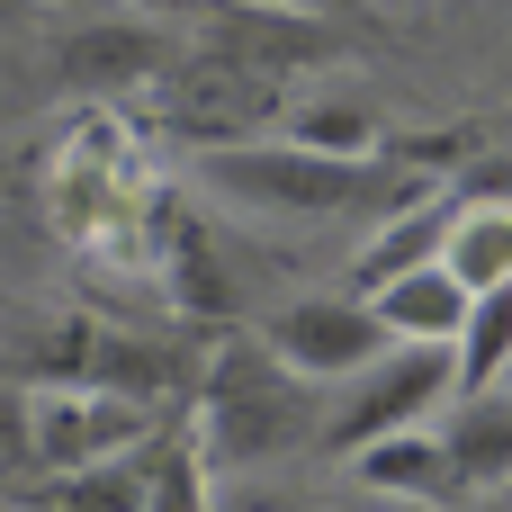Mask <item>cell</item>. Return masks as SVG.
<instances>
[{"mask_svg": "<svg viewBox=\"0 0 512 512\" xmlns=\"http://www.w3.org/2000/svg\"><path fill=\"white\" fill-rule=\"evenodd\" d=\"M512 369V288L468 297V324L450 342V396H495Z\"/></svg>", "mask_w": 512, "mask_h": 512, "instance_id": "4fadbf2b", "label": "cell"}, {"mask_svg": "<svg viewBox=\"0 0 512 512\" xmlns=\"http://www.w3.org/2000/svg\"><path fill=\"white\" fill-rule=\"evenodd\" d=\"M27 9H72V18H90V9H108V0H27Z\"/></svg>", "mask_w": 512, "mask_h": 512, "instance_id": "7402d4cb", "label": "cell"}, {"mask_svg": "<svg viewBox=\"0 0 512 512\" xmlns=\"http://www.w3.org/2000/svg\"><path fill=\"white\" fill-rule=\"evenodd\" d=\"M9 36H18V27H0V81H9V72H18V54H9Z\"/></svg>", "mask_w": 512, "mask_h": 512, "instance_id": "603a6c76", "label": "cell"}, {"mask_svg": "<svg viewBox=\"0 0 512 512\" xmlns=\"http://www.w3.org/2000/svg\"><path fill=\"white\" fill-rule=\"evenodd\" d=\"M270 9H306V18H333V27H351V36H369V0H270Z\"/></svg>", "mask_w": 512, "mask_h": 512, "instance_id": "ac0fdd59", "label": "cell"}, {"mask_svg": "<svg viewBox=\"0 0 512 512\" xmlns=\"http://www.w3.org/2000/svg\"><path fill=\"white\" fill-rule=\"evenodd\" d=\"M198 180L252 216H279V225H324V216H351L369 198L405 207L423 198L414 171L396 162H324V153H297V144H225V153H198Z\"/></svg>", "mask_w": 512, "mask_h": 512, "instance_id": "7a4b0ae2", "label": "cell"}, {"mask_svg": "<svg viewBox=\"0 0 512 512\" xmlns=\"http://www.w3.org/2000/svg\"><path fill=\"white\" fill-rule=\"evenodd\" d=\"M441 396H450V351H387L378 369H360V378L342 387V405L315 423V441H324V450H342V459H360L369 441H387V432L423 423Z\"/></svg>", "mask_w": 512, "mask_h": 512, "instance_id": "8992f818", "label": "cell"}, {"mask_svg": "<svg viewBox=\"0 0 512 512\" xmlns=\"http://www.w3.org/2000/svg\"><path fill=\"white\" fill-rule=\"evenodd\" d=\"M360 306L387 324V342H396V351H450V342H459V324H468V288H459L441 261L396 270V279H387V288H369Z\"/></svg>", "mask_w": 512, "mask_h": 512, "instance_id": "30bf717a", "label": "cell"}, {"mask_svg": "<svg viewBox=\"0 0 512 512\" xmlns=\"http://www.w3.org/2000/svg\"><path fill=\"white\" fill-rule=\"evenodd\" d=\"M459 512H512V504H504V495H477V504H459Z\"/></svg>", "mask_w": 512, "mask_h": 512, "instance_id": "cb8c5ba5", "label": "cell"}, {"mask_svg": "<svg viewBox=\"0 0 512 512\" xmlns=\"http://www.w3.org/2000/svg\"><path fill=\"white\" fill-rule=\"evenodd\" d=\"M216 512H288V504L261 495V486H216Z\"/></svg>", "mask_w": 512, "mask_h": 512, "instance_id": "ffe728a7", "label": "cell"}, {"mask_svg": "<svg viewBox=\"0 0 512 512\" xmlns=\"http://www.w3.org/2000/svg\"><path fill=\"white\" fill-rule=\"evenodd\" d=\"M351 477H360V495H378V504H459V477H450V450H441V432L432 423H405V432H387V441H369L360 459H351Z\"/></svg>", "mask_w": 512, "mask_h": 512, "instance_id": "8fae6325", "label": "cell"}, {"mask_svg": "<svg viewBox=\"0 0 512 512\" xmlns=\"http://www.w3.org/2000/svg\"><path fill=\"white\" fill-rule=\"evenodd\" d=\"M153 108H162V126L189 135L198 153H225V144H261V126H270L288 99H279V81H261V72H243V63H225V54L198 45V54H171V63H162Z\"/></svg>", "mask_w": 512, "mask_h": 512, "instance_id": "3957f363", "label": "cell"}, {"mask_svg": "<svg viewBox=\"0 0 512 512\" xmlns=\"http://www.w3.org/2000/svg\"><path fill=\"white\" fill-rule=\"evenodd\" d=\"M198 45L225 54V63H243V72H261V81H288V72H306V63H333V54L351 45V27L306 18V9H270V0H225V9L198 27Z\"/></svg>", "mask_w": 512, "mask_h": 512, "instance_id": "ba28073f", "label": "cell"}, {"mask_svg": "<svg viewBox=\"0 0 512 512\" xmlns=\"http://www.w3.org/2000/svg\"><path fill=\"white\" fill-rule=\"evenodd\" d=\"M279 144H297V153H324V162H378V108H360V99H297V108H279Z\"/></svg>", "mask_w": 512, "mask_h": 512, "instance_id": "5bb4252c", "label": "cell"}, {"mask_svg": "<svg viewBox=\"0 0 512 512\" xmlns=\"http://www.w3.org/2000/svg\"><path fill=\"white\" fill-rule=\"evenodd\" d=\"M27 512H144V450L126 459H99V468H72V477H45Z\"/></svg>", "mask_w": 512, "mask_h": 512, "instance_id": "2e32d148", "label": "cell"}, {"mask_svg": "<svg viewBox=\"0 0 512 512\" xmlns=\"http://www.w3.org/2000/svg\"><path fill=\"white\" fill-rule=\"evenodd\" d=\"M441 450H450V477H459V504L512 486V396H459V414L441 423Z\"/></svg>", "mask_w": 512, "mask_h": 512, "instance_id": "7c38bea8", "label": "cell"}, {"mask_svg": "<svg viewBox=\"0 0 512 512\" xmlns=\"http://www.w3.org/2000/svg\"><path fill=\"white\" fill-rule=\"evenodd\" d=\"M324 512H405V504H378V495H351V504H324Z\"/></svg>", "mask_w": 512, "mask_h": 512, "instance_id": "44dd1931", "label": "cell"}, {"mask_svg": "<svg viewBox=\"0 0 512 512\" xmlns=\"http://www.w3.org/2000/svg\"><path fill=\"white\" fill-rule=\"evenodd\" d=\"M441 234H450V189H441V198H423L414 216H396V225H387V243H369V252H360V297H369V288H387L396 270L441 261Z\"/></svg>", "mask_w": 512, "mask_h": 512, "instance_id": "e0dca14e", "label": "cell"}, {"mask_svg": "<svg viewBox=\"0 0 512 512\" xmlns=\"http://www.w3.org/2000/svg\"><path fill=\"white\" fill-rule=\"evenodd\" d=\"M180 423H189L207 477H225V468H261V459L306 450L315 423H324V405H315V387H297L261 342H225L216 369H207V387H198V405H189Z\"/></svg>", "mask_w": 512, "mask_h": 512, "instance_id": "6da1fadb", "label": "cell"}, {"mask_svg": "<svg viewBox=\"0 0 512 512\" xmlns=\"http://www.w3.org/2000/svg\"><path fill=\"white\" fill-rule=\"evenodd\" d=\"M27 387V378H18ZM153 441V414L126 405V396H99V387H63V378H36L27 387V477H72V468H99V459H126Z\"/></svg>", "mask_w": 512, "mask_h": 512, "instance_id": "277c9868", "label": "cell"}, {"mask_svg": "<svg viewBox=\"0 0 512 512\" xmlns=\"http://www.w3.org/2000/svg\"><path fill=\"white\" fill-rule=\"evenodd\" d=\"M162 63H171V36H162V27H144V18H108V9L72 18V27L45 45V72H54V90H72V99L153 90V81H162Z\"/></svg>", "mask_w": 512, "mask_h": 512, "instance_id": "52a82bcc", "label": "cell"}, {"mask_svg": "<svg viewBox=\"0 0 512 512\" xmlns=\"http://www.w3.org/2000/svg\"><path fill=\"white\" fill-rule=\"evenodd\" d=\"M117 9H135V18H189V27H207L225 0H117Z\"/></svg>", "mask_w": 512, "mask_h": 512, "instance_id": "d6986e66", "label": "cell"}, {"mask_svg": "<svg viewBox=\"0 0 512 512\" xmlns=\"http://www.w3.org/2000/svg\"><path fill=\"white\" fill-rule=\"evenodd\" d=\"M261 351L297 378V387H351L360 369H378L396 342H387V324L360 306V297H297V306H279L270 324H261Z\"/></svg>", "mask_w": 512, "mask_h": 512, "instance_id": "5b68a950", "label": "cell"}, {"mask_svg": "<svg viewBox=\"0 0 512 512\" xmlns=\"http://www.w3.org/2000/svg\"><path fill=\"white\" fill-rule=\"evenodd\" d=\"M441 270L486 297V288H512V180H477V189H450V234H441Z\"/></svg>", "mask_w": 512, "mask_h": 512, "instance_id": "9c48e42d", "label": "cell"}, {"mask_svg": "<svg viewBox=\"0 0 512 512\" xmlns=\"http://www.w3.org/2000/svg\"><path fill=\"white\" fill-rule=\"evenodd\" d=\"M144 512H216V477H207L189 423L144 441Z\"/></svg>", "mask_w": 512, "mask_h": 512, "instance_id": "9a60e30c", "label": "cell"}]
</instances>
